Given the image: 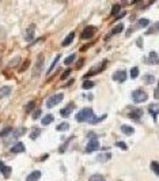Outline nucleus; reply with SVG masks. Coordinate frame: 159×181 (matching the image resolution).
<instances>
[{
  "instance_id": "aec40b11",
  "label": "nucleus",
  "mask_w": 159,
  "mask_h": 181,
  "mask_svg": "<svg viewBox=\"0 0 159 181\" xmlns=\"http://www.w3.org/2000/svg\"><path fill=\"white\" fill-rule=\"evenodd\" d=\"M148 25H150V21H148V19L143 18V19H139V21H138V23H136V27H138V29H143V27H147Z\"/></svg>"
},
{
  "instance_id": "de8ad7c7",
  "label": "nucleus",
  "mask_w": 159,
  "mask_h": 181,
  "mask_svg": "<svg viewBox=\"0 0 159 181\" xmlns=\"http://www.w3.org/2000/svg\"><path fill=\"white\" fill-rule=\"evenodd\" d=\"M154 97H155V98H159V85H158V87H156V90H155V94H154Z\"/></svg>"
},
{
  "instance_id": "c03bdc74",
  "label": "nucleus",
  "mask_w": 159,
  "mask_h": 181,
  "mask_svg": "<svg viewBox=\"0 0 159 181\" xmlns=\"http://www.w3.org/2000/svg\"><path fill=\"white\" fill-rule=\"evenodd\" d=\"M91 46H92V42H90V44H86V45H83V46H82V48H80V50H82V52H85V50H87L88 48H91Z\"/></svg>"
},
{
  "instance_id": "79ce46f5",
  "label": "nucleus",
  "mask_w": 159,
  "mask_h": 181,
  "mask_svg": "<svg viewBox=\"0 0 159 181\" xmlns=\"http://www.w3.org/2000/svg\"><path fill=\"white\" fill-rule=\"evenodd\" d=\"M116 146H117V147H120V149H122V150H128V146L125 144L124 142H117Z\"/></svg>"
},
{
  "instance_id": "7c9ffc66",
  "label": "nucleus",
  "mask_w": 159,
  "mask_h": 181,
  "mask_svg": "<svg viewBox=\"0 0 159 181\" xmlns=\"http://www.w3.org/2000/svg\"><path fill=\"white\" fill-rule=\"evenodd\" d=\"M12 132V128L11 127H7V128H4L3 131L0 132V138H6V136L8 135V134H11Z\"/></svg>"
},
{
  "instance_id": "5701e85b",
  "label": "nucleus",
  "mask_w": 159,
  "mask_h": 181,
  "mask_svg": "<svg viewBox=\"0 0 159 181\" xmlns=\"http://www.w3.org/2000/svg\"><path fill=\"white\" fill-rule=\"evenodd\" d=\"M94 86H95V83H94V82H91V80H85V82H83V85H82V87H83L85 90H90V89H92Z\"/></svg>"
},
{
  "instance_id": "49530a36",
  "label": "nucleus",
  "mask_w": 159,
  "mask_h": 181,
  "mask_svg": "<svg viewBox=\"0 0 159 181\" xmlns=\"http://www.w3.org/2000/svg\"><path fill=\"white\" fill-rule=\"evenodd\" d=\"M136 44H138V46L143 48V38H139V40H138V42H136Z\"/></svg>"
},
{
  "instance_id": "c756f323",
  "label": "nucleus",
  "mask_w": 159,
  "mask_h": 181,
  "mask_svg": "<svg viewBox=\"0 0 159 181\" xmlns=\"http://www.w3.org/2000/svg\"><path fill=\"white\" fill-rule=\"evenodd\" d=\"M151 169L154 170V173H155V174H159V162L152 161V162H151Z\"/></svg>"
},
{
  "instance_id": "a18cd8bd",
  "label": "nucleus",
  "mask_w": 159,
  "mask_h": 181,
  "mask_svg": "<svg viewBox=\"0 0 159 181\" xmlns=\"http://www.w3.org/2000/svg\"><path fill=\"white\" fill-rule=\"evenodd\" d=\"M83 63H85V59H79V60H78V64H76V68H80Z\"/></svg>"
},
{
  "instance_id": "f3484780",
  "label": "nucleus",
  "mask_w": 159,
  "mask_h": 181,
  "mask_svg": "<svg viewBox=\"0 0 159 181\" xmlns=\"http://www.w3.org/2000/svg\"><path fill=\"white\" fill-rule=\"evenodd\" d=\"M11 151L12 153H23L25 151V144L23 143H16L15 146H12V149H11Z\"/></svg>"
},
{
  "instance_id": "423d86ee",
  "label": "nucleus",
  "mask_w": 159,
  "mask_h": 181,
  "mask_svg": "<svg viewBox=\"0 0 159 181\" xmlns=\"http://www.w3.org/2000/svg\"><path fill=\"white\" fill-rule=\"evenodd\" d=\"M141 116H143V110L139 108H129V110H128V117H131L135 121H139Z\"/></svg>"
},
{
  "instance_id": "8fccbe9b",
  "label": "nucleus",
  "mask_w": 159,
  "mask_h": 181,
  "mask_svg": "<svg viewBox=\"0 0 159 181\" xmlns=\"http://www.w3.org/2000/svg\"><path fill=\"white\" fill-rule=\"evenodd\" d=\"M63 1H67V0H63Z\"/></svg>"
},
{
  "instance_id": "4c0bfd02",
  "label": "nucleus",
  "mask_w": 159,
  "mask_h": 181,
  "mask_svg": "<svg viewBox=\"0 0 159 181\" xmlns=\"http://www.w3.org/2000/svg\"><path fill=\"white\" fill-rule=\"evenodd\" d=\"M34 105H35L34 101H30V102H29L27 105H26L25 110H26V112H30V110H33V109H34Z\"/></svg>"
},
{
  "instance_id": "09e8293b",
  "label": "nucleus",
  "mask_w": 159,
  "mask_h": 181,
  "mask_svg": "<svg viewBox=\"0 0 159 181\" xmlns=\"http://www.w3.org/2000/svg\"><path fill=\"white\" fill-rule=\"evenodd\" d=\"M122 17H125V12H121V14H118V15H116V18L117 19H121Z\"/></svg>"
},
{
  "instance_id": "f704fd0d",
  "label": "nucleus",
  "mask_w": 159,
  "mask_h": 181,
  "mask_svg": "<svg viewBox=\"0 0 159 181\" xmlns=\"http://www.w3.org/2000/svg\"><path fill=\"white\" fill-rule=\"evenodd\" d=\"M72 139H74V136H71V138H68V140H67V142H65V143H64V144L60 147V150H59L60 153H64V151L67 150V146L69 144V142H71V140H72Z\"/></svg>"
},
{
  "instance_id": "f03ea898",
  "label": "nucleus",
  "mask_w": 159,
  "mask_h": 181,
  "mask_svg": "<svg viewBox=\"0 0 159 181\" xmlns=\"http://www.w3.org/2000/svg\"><path fill=\"white\" fill-rule=\"evenodd\" d=\"M147 98H148V96H147V93L144 91V90H141V89H138V90H135L133 93H132V100L135 101V102H144V101H147Z\"/></svg>"
},
{
  "instance_id": "2f4dec72",
  "label": "nucleus",
  "mask_w": 159,
  "mask_h": 181,
  "mask_svg": "<svg viewBox=\"0 0 159 181\" xmlns=\"http://www.w3.org/2000/svg\"><path fill=\"white\" fill-rule=\"evenodd\" d=\"M120 10H121V7H120V4H114L113 6V8H112V12L110 14L113 15V17H116L118 12H120Z\"/></svg>"
},
{
  "instance_id": "f8f14e48",
  "label": "nucleus",
  "mask_w": 159,
  "mask_h": 181,
  "mask_svg": "<svg viewBox=\"0 0 159 181\" xmlns=\"http://www.w3.org/2000/svg\"><path fill=\"white\" fill-rule=\"evenodd\" d=\"M74 108H75V105H74L72 102L68 103V105H67L65 108H64V109L60 110V114L63 116V117H69V114H71V112L74 110Z\"/></svg>"
},
{
  "instance_id": "72a5a7b5",
  "label": "nucleus",
  "mask_w": 159,
  "mask_h": 181,
  "mask_svg": "<svg viewBox=\"0 0 159 181\" xmlns=\"http://www.w3.org/2000/svg\"><path fill=\"white\" fill-rule=\"evenodd\" d=\"M150 112H151V114L154 116V119L156 120V114L159 113V109H158V108H155V105H151V106H150Z\"/></svg>"
},
{
  "instance_id": "4be33fe9",
  "label": "nucleus",
  "mask_w": 159,
  "mask_h": 181,
  "mask_svg": "<svg viewBox=\"0 0 159 181\" xmlns=\"http://www.w3.org/2000/svg\"><path fill=\"white\" fill-rule=\"evenodd\" d=\"M143 82L147 83V85H151V83L155 82V78H154V75H144L143 76Z\"/></svg>"
},
{
  "instance_id": "20e7f679",
  "label": "nucleus",
  "mask_w": 159,
  "mask_h": 181,
  "mask_svg": "<svg viewBox=\"0 0 159 181\" xmlns=\"http://www.w3.org/2000/svg\"><path fill=\"white\" fill-rule=\"evenodd\" d=\"M44 55H38V57H37V63H35V67H34V71H33V76L34 78H37L41 72H42V68H44Z\"/></svg>"
},
{
  "instance_id": "c9c22d12",
  "label": "nucleus",
  "mask_w": 159,
  "mask_h": 181,
  "mask_svg": "<svg viewBox=\"0 0 159 181\" xmlns=\"http://www.w3.org/2000/svg\"><path fill=\"white\" fill-rule=\"evenodd\" d=\"M138 75H139V68L138 67H133L131 70V78L135 79V78H138Z\"/></svg>"
},
{
  "instance_id": "4468645a",
  "label": "nucleus",
  "mask_w": 159,
  "mask_h": 181,
  "mask_svg": "<svg viewBox=\"0 0 159 181\" xmlns=\"http://www.w3.org/2000/svg\"><path fill=\"white\" fill-rule=\"evenodd\" d=\"M0 170H1V173H3V176L6 178H8L11 176V167L10 166H6L3 162H0Z\"/></svg>"
},
{
  "instance_id": "a19ab883",
  "label": "nucleus",
  "mask_w": 159,
  "mask_h": 181,
  "mask_svg": "<svg viewBox=\"0 0 159 181\" xmlns=\"http://www.w3.org/2000/svg\"><path fill=\"white\" fill-rule=\"evenodd\" d=\"M154 32H159V22H156L155 25H154V27H152V30H148L147 34H151V33H154Z\"/></svg>"
},
{
  "instance_id": "dca6fc26",
  "label": "nucleus",
  "mask_w": 159,
  "mask_h": 181,
  "mask_svg": "<svg viewBox=\"0 0 159 181\" xmlns=\"http://www.w3.org/2000/svg\"><path fill=\"white\" fill-rule=\"evenodd\" d=\"M122 30H124V25H121V23H120V25H117V26H114V27H113V30L110 32V34H109V36H107V37H105V40H107L110 36H114V34H118V33H121V32H122Z\"/></svg>"
},
{
  "instance_id": "ea45409f",
  "label": "nucleus",
  "mask_w": 159,
  "mask_h": 181,
  "mask_svg": "<svg viewBox=\"0 0 159 181\" xmlns=\"http://www.w3.org/2000/svg\"><path fill=\"white\" fill-rule=\"evenodd\" d=\"M18 63H21V57H15V59H12L10 63V67H14V65H16Z\"/></svg>"
},
{
  "instance_id": "473e14b6",
  "label": "nucleus",
  "mask_w": 159,
  "mask_h": 181,
  "mask_svg": "<svg viewBox=\"0 0 159 181\" xmlns=\"http://www.w3.org/2000/svg\"><path fill=\"white\" fill-rule=\"evenodd\" d=\"M110 157H112V155H110V154L107 153V154H102V155H99L98 158H97V159H98L99 162H105V161L110 159Z\"/></svg>"
},
{
  "instance_id": "2eb2a0df",
  "label": "nucleus",
  "mask_w": 159,
  "mask_h": 181,
  "mask_svg": "<svg viewBox=\"0 0 159 181\" xmlns=\"http://www.w3.org/2000/svg\"><path fill=\"white\" fill-rule=\"evenodd\" d=\"M39 177H41V172H39V170H34V172H32V173L27 176L26 181H38Z\"/></svg>"
},
{
  "instance_id": "9b49d317",
  "label": "nucleus",
  "mask_w": 159,
  "mask_h": 181,
  "mask_svg": "<svg viewBox=\"0 0 159 181\" xmlns=\"http://www.w3.org/2000/svg\"><path fill=\"white\" fill-rule=\"evenodd\" d=\"M34 32H35V26L34 25H30L27 27V30H26V34H25V40L26 41H32L33 38H34Z\"/></svg>"
},
{
  "instance_id": "412c9836",
  "label": "nucleus",
  "mask_w": 159,
  "mask_h": 181,
  "mask_svg": "<svg viewBox=\"0 0 159 181\" xmlns=\"http://www.w3.org/2000/svg\"><path fill=\"white\" fill-rule=\"evenodd\" d=\"M121 131H122L125 135H132L135 132V129L132 127H129V125H121Z\"/></svg>"
},
{
  "instance_id": "a878e982",
  "label": "nucleus",
  "mask_w": 159,
  "mask_h": 181,
  "mask_svg": "<svg viewBox=\"0 0 159 181\" xmlns=\"http://www.w3.org/2000/svg\"><path fill=\"white\" fill-rule=\"evenodd\" d=\"M75 59H76V56H75L74 53L69 55L68 57H65V60H64V64H65V65H71V64H72V63L75 61Z\"/></svg>"
},
{
  "instance_id": "1a4fd4ad",
  "label": "nucleus",
  "mask_w": 159,
  "mask_h": 181,
  "mask_svg": "<svg viewBox=\"0 0 159 181\" xmlns=\"http://www.w3.org/2000/svg\"><path fill=\"white\" fill-rule=\"evenodd\" d=\"M25 132H26V128H23V127L16 128V129H12V135L10 136V139H8V140H6V144H8V143L11 142V140H14V139L19 138V136H22L23 134H25Z\"/></svg>"
},
{
  "instance_id": "39448f33",
  "label": "nucleus",
  "mask_w": 159,
  "mask_h": 181,
  "mask_svg": "<svg viewBox=\"0 0 159 181\" xmlns=\"http://www.w3.org/2000/svg\"><path fill=\"white\" fill-rule=\"evenodd\" d=\"M63 98H64V96L63 94H53L52 97H49L48 98V101H46V106L48 108H53V106H56L57 103H60L61 101H63Z\"/></svg>"
},
{
  "instance_id": "58836bf2",
  "label": "nucleus",
  "mask_w": 159,
  "mask_h": 181,
  "mask_svg": "<svg viewBox=\"0 0 159 181\" xmlns=\"http://www.w3.org/2000/svg\"><path fill=\"white\" fill-rule=\"evenodd\" d=\"M69 74H71V70H69V68H68V70H65V71H64L63 74H61V76H60V78H61V80H64V79H67L68 76H69Z\"/></svg>"
},
{
  "instance_id": "ddd939ff",
  "label": "nucleus",
  "mask_w": 159,
  "mask_h": 181,
  "mask_svg": "<svg viewBox=\"0 0 159 181\" xmlns=\"http://www.w3.org/2000/svg\"><path fill=\"white\" fill-rule=\"evenodd\" d=\"M113 79L117 82H120V83H122V82H125V79H127V72L125 71H117L113 74Z\"/></svg>"
},
{
  "instance_id": "a211bd4d",
  "label": "nucleus",
  "mask_w": 159,
  "mask_h": 181,
  "mask_svg": "<svg viewBox=\"0 0 159 181\" xmlns=\"http://www.w3.org/2000/svg\"><path fill=\"white\" fill-rule=\"evenodd\" d=\"M74 38H75V33L74 32H71L69 34H68L65 38H64V41H63V46H68L69 45L72 41H74Z\"/></svg>"
},
{
  "instance_id": "cd10ccee",
  "label": "nucleus",
  "mask_w": 159,
  "mask_h": 181,
  "mask_svg": "<svg viewBox=\"0 0 159 181\" xmlns=\"http://www.w3.org/2000/svg\"><path fill=\"white\" fill-rule=\"evenodd\" d=\"M88 181H106V180L103 178V176H101V174H92L91 177L88 178Z\"/></svg>"
},
{
  "instance_id": "e433bc0d",
  "label": "nucleus",
  "mask_w": 159,
  "mask_h": 181,
  "mask_svg": "<svg viewBox=\"0 0 159 181\" xmlns=\"http://www.w3.org/2000/svg\"><path fill=\"white\" fill-rule=\"evenodd\" d=\"M29 65H30V60H26L25 63L22 64V67L19 68V72H25L26 70H27V67H29Z\"/></svg>"
},
{
  "instance_id": "393cba45",
  "label": "nucleus",
  "mask_w": 159,
  "mask_h": 181,
  "mask_svg": "<svg viewBox=\"0 0 159 181\" xmlns=\"http://www.w3.org/2000/svg\"><path fill=\"white\" fill-rule=\"evenodd\" d=\"M39 135H41V129H39V128H34L32 131V134H30V138H32L33 140H35Z\"/></svg>"
},
{
  "instance_id": "bb28decb",
  "label": "nucleus",
  "mask_w": 159,
  "mask_h": 181,
  "mask_svg": "<svg viewBox=\"0 0 159 181\" xmlns=\"http://www.w3.org/2000/svg\"><path fill=\"white\" fill-rule=\"evenodd\" d=\"M52 121H53V116L52 114H48V116H45V117L42 119L41 123H42V125H48V124H50Z\"/></svg>"
},
{
  "instance_id": "b1692460",
  "label": "nucleus",
  "mask_w": 159,
  "mask_h": 181,
  "mask_svg": "<svg viewBox=\"0 0 159 181\" xmlns=\"http://www.w3.org/2000/svg\"><path fill=\"white\" fill-rule=\"evenodd\" d=\"M56 129L57 131H68V129H69V124H68V123H61V124H59L56 127Z\"/></svg>"
},
{
  "instance_id": "c85d7f7f",
  "label": "nucleus",
  "mask_w": 159,
  "mask_h": 181,
  "mask_svg": "<svg viewBox=\"0 0 159 181\" xmlns=\"http://www.w3.org/2000/svg\"><path fill=\"white\" fill-rule=\"evenodd\" d=\"M60 60V55H57L56 57H54V60H53V63H52V65L49 67V70H48V74H50V72L54 70V67H56V64H57V61Z\"/></svg>"
},
{
  "instance_id": "0eeeda50",
  "label": "nucleus",
  "mask_w": 159,
  "mask_h": 181,
  "mask_svg": "<svg viewBox=\"0 0 159 181\" xmlns=\"http://www.w3.org/2000/svg\"><path fill=\"white\" fill-rule=\"evenodd\" d=\"M99 149V142L97 138H92L90 139V142L87 143V146H86V151L87 153H92V151H95V150Z\"/></svg>"
},
{
  "instance_id": "f257e3e1",
  "label": "nucleus",
  "mask_w": 159,
  "mask_h": 181,
  "mask_svg": "<svg viewBox=\"0 0 159 181\" xmlns=\"http://www.w3.org/2000/svg\"><path fill=\"white\" fill-rule=\"evenodd\" d=\"M95 117L94 116V112H92L91 108H85V109H82L78 112V114H76V120L79 121V123H90L91 124L92 119Z\"/></svg>"
},
{
  "instance_id": "9d476101",
  "label": "nucleus",
  "mask_w": 159,
  "mask_h": 181,
  "mask_svg": "<svg viewBox=\"0 0 159 181\" xmlns=\"http://www.w3.org/2000/svg\"><path fill=\"white\" fill-rule=\"evenodd\" d=\"M145 63L147 64H154V65H159V56L156 52H150V55L145 57Z\"/></svg>"
},
{
  "instance_id": "6ab92c4d",
  "label": "nucleus",
  "mask_w": 159,
  "mask_h": 181,
  "mask_svg": "<svg viewBox=\"0 0 159 181\" xmlns=\"http://www.w3.org/2000/svg\"><path fill=\"white\" fill-rule=\"evenodd\" d=\"M10 93H11V87H10V86H3V87L0 89V100H1V98H4V97H7Z\"/></svg>"
},
{
  "instance_id": "6e6552de",
  "label": "nucleus",
  "mask_w": 159,
  "mask_h": 181,
  "mask_svg": "<svg viewBox=\"0 0 159 181\" xmlns=\"http://www.w3.org/2000/svg\"><path fill=\"white\" fill-rule=\"evenodd\" d=\"M95 34V27L94 26H87L82 33V40H90Z\"/></svg>"
},
{
  "instance_id": "37998d69",
  "label": "nucleus",
  "mask_w": 159,
  "mask_h": 181,
  "mask_svg": "<svg viewBox=\"0 0 159 181\" xmlns=\"http://www.w3.org/2000/svg\"><path fill=\"white\" fill-rule=\"evenodd\" d=\"M39 116H41V109H37L34 113H33V119H34V120H37Z\"/></svg>"
},
{
  "instance_id": "7ed1b4c3",
  "label": "nucleus",
  "mask_w": 159,
  "mask_h": 181,
  "mask_svg": "<svg viewBox=\"0 0 159 181\" xmlns=\"http://www.w3.org/2000/svg\"><path fill=\"white\" fill-rule=\"evenodd\" d=\"M106 67H107V60L101 61V64H98L97 67L91 68V70H90V71L85 75V78H88V76H92V75H97V74H99V72H102Z\"/></svg>"
}]
</instances>
